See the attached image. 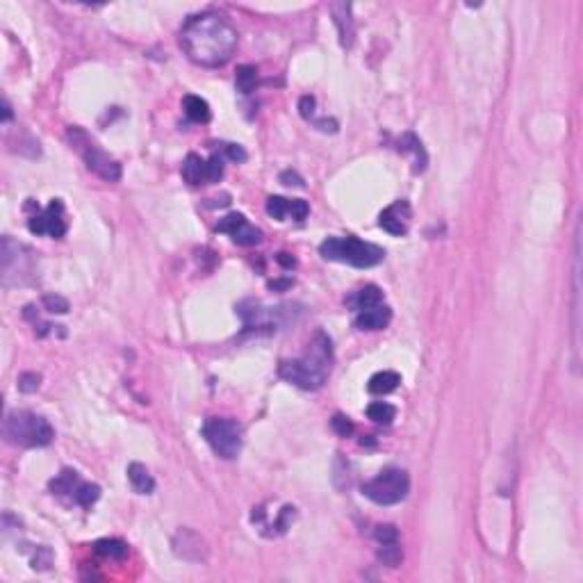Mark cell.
Segmentation results:
<instances>
[{"mask_svg":"<svg viewBox=\"0 0 583 583\" xmlns=\"http://www.w3.org/2000/svg\"><path fill=\"white\" fill-rule=\"evenodd\" d=\"M180 46L187 57L205 69H217L231 62L237 48V30L217 12L192 16L180 30Z\"/></svg>","mask_w":583,"mask_h":583,"instance_id":"obj_1","label":"cell"},{"mask_svg":"<svg viewBox=\"0 0 583 583\" xmlns=\"http://www.w3.org/2000/svg\"><path fill=\"white\" fill-rule=\"evenodd\" d=\"M333 365V344L324 331H317L310 340L306 353L297 360H285L278 367V374L287 383L297 385L301 390L315 392L326 383Z\"/></svg>","mask_w":583,"mask_h":583,"instance_id":"obj_2","label":"cell"},{"mask_svg":"<svg viewBox=\"0 0 583 583\" xmlns=\"http://www.w3.org/2000/svg\"><path fill=\"white\" fill-rule=\"evenodd\" d=\"M3 435L16 447H48L55 438V431L46 417L30 410H12L5 415Z\"/></svg>","mask_w":583,"mask_h":583,"instance_id":"obj_3","label":"cell"},{"mask_svg":"<svg viewBox=\"0 0 583 583\" xmlns=\"http://www.w3.org/2000/svg\"><path fill=\"white\" fill-rule=\"evenodd\" d=\"M319 253H322L326 260L344 262V265L358 267V269L376 267L385 258V251L381 246L363 242V240H358V237H328V240L319 246Z\"/></svg>","mask_w":583,"mask_h":583,"instance_id":"obj_4","label":"cell"},{"mask_svg":"<svg viewBox=\"0 0 583 583\" xmlns=\"http://www.w3.org/2000/svg\"><path fill=\"white\" fill-rule=\"evenodd\" d=\"M410 492V476L401 467H388L363 486V495L379 506H394L404 502Z\"/></svg>","mask_w":583,"mask_h":583,"instance_id":"obj_5","label":"cell"},{"mask_svg":"<svg viewBox=\"0 0 583 583\" xmlns=\"http://www.w3.org/2000/svg\"><path fill=\"white\" fill-rule=\"evenodd\" d=\"M242 426L240 422L231 420V417H210L203 424V438L208 440L212 451L224 458V461H233L242 451Z\"/></svg>","mask_w":583,"mask_h":583,"instance_id":"obj_6","label":"cell"},{"mask_svg":"<svg viewBox=\"0 0 583 583\" xmlns=\"http://www.w3.org/2000/svg\"><path fill=\"white\" fill-rule=\"evenodd\" d=\"M69 139H71L73 149L82 155V160H85L89 171H94L96 176H101L103 180H108V183H117L121 178V164L117 160H112L103 149H98L80 128H76V126L69 128Z\"/></svg>","mask_w":583,"mask_h":583,"instance_id":"obj_7","label":"cell"},{"mask_svg":"<svg viewBox=\"0 0 583 583\" xmlns=\"http://www.w3.org/2000/svg\"><path fill=\"white\" fill-rule=\"evenodd\" d=\"M16 262V285L28 283L32 276V253L23 244L14 242L12 237H3V285L7 287L14 276Z\"/></svg>","mask_w":583,"mask_h":583,"instance_id":"obj_8","label":"cell"},{"mask_svg":"<svg viewBox=\"0 0 583 583\" xmlns=\"http://www.w3.org/2000/svg\"><path fill=\"white\" fill-rule=\"evenodd\" d=\"M28 228L32 235H51L64 237L67 235V221H64V203L53 199L44 212H37L28 219Z\"/></svg>","mask_w":583,"mask_h":583,"instance_id":"obj_9","label":"cell"},{"mask_svg":"<svg viewBox=\"0 0 583 583\" xmlns=\"http://www.w3.org/2000/svg\"><path fill=\"white\" fill-rule=\"evenodd\" d=\"M217 231L231 235L233 242L240 246H256L262 242V231L258 226L249 224V219L240 215V212H231V215H226L224 219H219Z\"/></svg>","mask_w":583,"mask_h":583,"instance_id":"obj_10","label":"cell"},{"mask_svg":"<svg viewBox=\"0 0 583 583\" xmlns=\"http://www.w3.org/2000/svg\"><path fill=\"white\" fill-rule=\"evenodd\" d=\"M408 219H410V205L406 201H397L381 212L379 224L385 233H390L394 237H404L408 233Z\"/></svg>","mask_w":583,"mask_h":583,"instance_id":"obj_11","label":"cell"},{"mask_svg":"<svg viewBox=\"0 0 583 583\" xmlns=\"http://www.w3.org/2000/svg\"><path fill=\"white\" fill-rule=\"evenodd\" d=\"M174 552L176 556L185 558V561H205V543L199 533L190 529H180L174 538Z\"/></svg>","mask_w":583,"mask_h":583,"instance_id":"obj_12","label":"cell"},{"mask_svg":"<svg viewBox=\"0 0 583 583\" xmlns=\"http://www.w3.org/2000/svg\"><path fill=\"white\" fill-rule=\"evenodd\" d=\"M331 14L333 21L338 26L340 32V44L344 48H351L353 41H356V23H353V14H351V5L349 3H331Z\"/></svg>","mask_w":583,"mask_h":583,"instance_id":"obj_13","label":"cell"},{"mask_svg":"<svg viewBox=\"0 0 583 583\" xmlns=\"http://www.w3.org/2000/svg\"><path fill=\"white\" fill-rule=\"evenodd\" d=\"M390 319H392V310L381 303V306H376V308L360 310L353 324H356V328H360V331H383V328L390 324Z\"/></svg>","mask_w":583,"mask_h":583,"instance_id":"obj_14","label":"cell"},{"mask_svg":"<svg viewBox=\"0 0 583 583\" xmlns=\"http://www.w3.org/2000/svg\"><path fill=\"white\" fill-rule=\"evenodd\" d=\"M128 481H130V486L135 488V492H139V495H151V492L155 490L153 476H151L149 470H146V465H142V463H130L128 465Z\"/></svg>","mask_w":583,"mask_h":583,"instance_id":"obj_15","label":"cell"},{"mask_svg":"<svg viewBox=\"0 0 583 583\" xmlns=\"http://www.w3.org/2000/svg\"><path fill=\"white\" fill-rule=\"evenodd\" d=\"M381 303H383V292H381L376 285H365L363 290H358V292L349 299V306H353L358 312H360V310L376 308V306H381Z\"/></svg>","mask_w":583,"mask_h":583,"instance_id":"obj_16","label":"cell"},{"mask_svg":"<svg viewBox=\"0 0 583 583\" xmlns=\"http://www.w3.org/2000/svg\"><path fill=\"white\" fill-rule=\"evenodd\" d=\"M399 383H401V376L397 372L385 369V372H376L372 379H369L367 390L372 394H390L399 388Z\"/></svg>","mask_w":583,"mask_h":583,"instance_id":"obj_17","label":"cell"},{"mask_svg":"<svg viewBox=\"0 0 583 583\" xmlns=\"http://www.w3.org/2000/svg\"><path fill=\"white\" fill-rule=\"evenodd\" d=\"M399 151H401V153H413V158H415V171H417V174L426 169V162H429V158H426V151H424V146H422L420 139H417V135L406 133L404 137H401Z\"/></svg>","mask_w":583,"mask_h":583,"instance_id":"obj_18","label":"cell"},{"mask_svg":"<svg viewBox=\"0 0 583 583\" xmlns=\"http://www.w3.org/2000/svg\"><path fill=\"white\" fill-rule=\"evenodd\" d=\"M183 178L190 185H208V180H205V162L201 160V155H187L183 164Z\"/></svg>","mask_w":583,"mask_h":583,"instance_id":"obj_19","label":"cell"},{"mask_svg":"<svg viewBox=\"0 0 583 583\" xmlns=\"http://www.w3.org/2000/svg\"><path fill=\"white\" fill-rule=\"evenodd\" d=\"M183 108H185V114L187 117H190L192 121H196V123H208L210 121V105H208V101H203L201 96H194V94H190V96H185V101H183Z\"/></svg>","mask_w":583,"mask_h":583,"instance_id":"obj_20","label":"cell"},{"mask_svg":"<svg viewBox=\"0 0 583 583\" xmlns=\"http://www.w3.org/2000/svg\"><path fill=\"white\" fill-rule=\"evenodd\" d=\"M80 483L82 481H80V476H78L76 470H64L62 474H57L55 479L51 481V490L55 492V495H60V497H64V495L73 497V492L78 490Z\"/></svg>","mask_w":583,"mask_h":583,"instance_id":"obj_21","label":"cell"},{"mask_svg":"<svg viewBox=\"0 0 583 583\" xmlns=\"http://www.w3.org/2000/svg\"><path fill=\"white\" fill-rule=\"evenodd\" d=\"M94 549H96V554H101L105 558H112V561H123V558L128 556V545L123 543V540H117V538L98 540V543L94 545Z\"/></svg>","mask_w":583,"mask_h":583,"instance_id":"obj_22","label":"cell"},{"mask_svg":"<svg viewBox=\"0 0 583 583\" xmlns=\"http://www.w3.org/2000/svg\"><path fill=\"white\" fill-rule=\"evenodd\" d=\"M367 417L376 424L388 426L394 422V417H397V408L388 404V401H374V404L367 406Z\"/></svg>","mask_w":583,"mask_h":583,"instance_id":"obj_23","label":"cell"},{"mask_svg":"<svg viewBox=\"0 0 583 583\" xmlns=\"http://www.w3.org/2000/svg\"><path fill=\"white\" fill-rule=\"evenodd\" d=\"M235 85H237V89H240L242 94L256 92V87H258V69L251 67V64H242V67H237Z\"/></svg>","mask_w":583,"mask_h":583,"instance_id":"obj_24","label":"cell"},{"mask_svg":"<svg viewBox=\"0 0 583 583\" xmlns=\"http://www.w3.org/2000/svg\"><path fill=\"white\" fill-rule=\"evenodd\" d=\"M98 497H101V488H98L96 483H85V481H82L80 486H78V490L73 492L71 499L78 506H82V508H92V504L98 502Z\"/></svg>","mask_w":583,"mask_h":583,"instance_id":"obj_25","label":"cell"},{"mask_svg":"<svg viewBox=\"0 0 583 583\" xmlns=\"http://www.w3.org/2000/svg\"><path fill=\"white\" fill-rule=\"evenodd\" d=\"M379 561L383 565H388V568H399L401 561H404V552H401V547H399V540L397 543H385L379 547Z\"/></svg>","mask_w":583,"mask_h":583,"instance_id":"obj_26","label":"cell"},{"mask_svg":"<svg viewBox=\"0 0 583 583\" xmlns=\"http://www.w3.org/2000/svg\"><path fill=\"white\" fill-rule=\"evenodd\" d=\"M267 215L274 217L276 221H283L287 215H290V201L283 199V196H269L267 199Z\"/></svg>","mask_w":583,"mask_h":583,"instance_id":"obj_27","label":"cell"},{"mask_svg":"<svg viewBox=\"0 0 583 583\" xmlns=\"http://www.w3.org/2000/svg\"><path fill=\"white\" fill-rule=\"evenodd\" d=\"M221 178H224V160H221V155H212L205 162V180H208V185H212L219 183Z\"/></svg>","mask_w":583,"mask_h":583,"instance_id":"obj_28","label":"cell"},{"mask_svg":"<svg viewBox=\"0 0 583 583\" xmlns=\"http://www.w3.org/2000/svg\"><path fill=\"white\" fill-rule=\"evenodd\" d=\"M41 303H44V308L48 312H53V315H67L69 312V301L60 297V294H46V297L41 299Z\"/></svg>","mask_w":583,"mask_h":583,"instance_id":"obj_29","label":"cell"},{"mask_svg":"<svg viewBox=\"0 0 583 583\" xmlns=\"http://www.w3.org/2000/svg\"><path fill=\"white\" fill-rule=\"evenodd\" d=\"M374 538H376V543H379V545L397 543V540H399V531H397L394 524H379V527L374 529Z\"/></svg>","mask_w":583,"mask_h":583,"instance_id":"obj_30","label":"cell"},{"mask_svg":"<svg viewBox=\"0 0 583 583\" xmlns=\"http://www.w3.org/2000/svg\"><path fill=\"white\" fill-rule=\"evenodd\" d=\"M331 424H333V431L338 435H342V438H349V435H353V431H356V426H353V422L349 420V417H344L340 413L333 417Z\"/></svg>","mask_w":583,"mask_h":583,"instance_id":"obj_31","label":"cell"},{"mask_svg":"<svg viewBox=\"0 0 583 583\" xmlns=\"http://www.w3.org/2000/svg\"><path fill=\"white\" fill-rule=\"evenodd\" d=\"M39 383H41V376L35 374V372H26V374L19 376V390L26 392V394L37 392V390H39Z\"/></svg>","mask_w":583,"mask_h":583,"instance_id":"obj_32","label":"cell"},{"mask_svg":"<svg viewBox=\"0 0 583 583\" xmlns=\"http://www.w3.org/2000/svg\"><path fill=\"white\" fill-rule=\"evenodd\" d=\"M308 212H310V208H308V203H306V201H301V199L290 201V215H292V219H297V221L306 219V217H308Z\"/></svg>","mask_w":583,"mask_h":583,"instance_id":"obj_33","label":"cell"},{"mask_svg":"<svg viewBox=\"0 0 583 583\" xmlns=\"http://www.w3.org/2000/svg\"><path fill=\"white\" fill-rule=\"evenodd\" d=\"M315 105H317V101L312 96H303L301 101H299V112H301V117L303 119H312L315 117Z\"/></svg>","mask_w":583,"mask_h":583,"instance_id":"obj_34","label":"cell"},{"mask_svg":"<svg viewBox=\"0 0 583 583\" xmlns=\"http://www.w3.org/2000/svg\"><path fill=\"white\" fill-rule=\"evenodd\" d=\"M224 151H226V155H228V158H231L233 162H246V158H249V155H246V151L242 149L240 144H224Z\"/></svg>","mask_w":583,"mask_h":583,"instance_id":"obj_35","label":"cell"},{"mask_svg":"<svg viewBox=\"0 0 583 583\" xmlns=\"http://www.w3.org/2000/svg\"><path fill=\"white\" fill-rule=\"evenodd\" d=\"M281 183L283 185H294V187H303V178L297 174V171H283L281 174Z\"/></svg>","mask_w":583,"mask_h":583,"instance_id":"obj_36","label":"cell"},{"mask_svg":"<svg viewBox=\"0 0 583 583\" xmlns=\"http://www.w3.org/2000/svg\"><path fill=\"white\" fill-rule=\"evenodd\" d=\"M315 126L322 130V133H338V121L335 119H317Z\"/></svg>","mask_w":583,"mask_h":583,"instance_id":"obj_37","label":"cell"},{"mask_svg":"<svg viewBox=\"0 0 583 583\" xmlns=\"http://www.w3.org/2000/svg\"><path fill=\"white\" fill-rule=\"evenodd\" d=\"M292 285H294L292 278H283V281H272V283H269V290L283 292V290H287V287H292Z\"/></svg>","mask_w":583,"mask_h":583,"instance_id":"obj_38","label":"cell"},{"mask_svg":"<svg viewBox=\"0 0 583 583\" xmlns=\"http://www.w3.org/2000/svg\"><path fill=\"white\" fill-rule=\"evenodd\" d=\"M278 262H281V265L285 267V269H292L294 265H297V260H294L290 253H278V258H276Z\"/></svg>","mask_w":583,"mask_h":583,"instance_id":"obj_39","label":"cell"},{"mask_svg":"<svg viewBox=\"0 0 583 583\" xmlns=\"http://www.w3.org/2000/svg\"><path fill=\"white\" fill-rule=\"evenodd\" d=\"M3 121H12V105L10 101H3Z\"/></svg>","mask_w":583,"mask_h":583,"instance_id":"obj_40","label":"cell"}]
</instances>
